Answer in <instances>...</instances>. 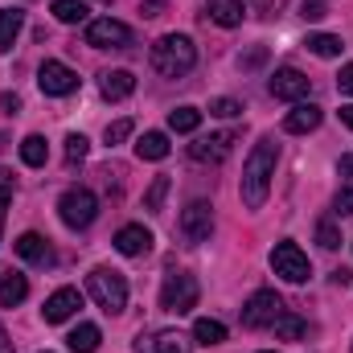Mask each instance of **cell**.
Segmentation results:
<instances>
[{
	"instance_id": "obj_23",
	"label": "cell",
	"mask_w": 353,
	"mask_h": 353,
	"mask_svg": "<svg viewBox=\"0 0 353 353\" xmlns=\"http://www.w3.org/2000/svg\"><path fill=\"white\" fill-rule=\"evenodd\" d=\"M99 341H103L99 325H79V329L66 337V345H70L74 353H94V350H99Z\"/></svg>"
},
{
	"instance_id": "obj_26",
	"label": "cell",
	"mask_w": 353,
	"mask_h": 353,
	"mask_svg": "<svg viewBox=\"0 0 353 353\" xmlns=\"http://www.w3.org/2000/svg\"><path fill=\"white\" fill-rule=\"evenodd\" d=\"M304 46H308L316 58H337V54L345 50V41H341V37H333V33H312Z\"/></svg>"
},
{
	"instance_id": "obj_39",
	"label": "cell",
	"mask_w": 353,
	"mask_h": 353,
	"mask_svg": "<svg viewBox=\"0 0 353 353\" xmlns=\"http://www.w3.org/2000/svg\"><path fill=\"white\" fill-rule=\"evenodd\" d=\"M165 8H169L165 0H140V12H144V17H161Z\"/></svg>"
},
{
	"instance_id": "obj_11",
	"label": "cell",
	"mask_w": 353,
	"mask_h": 353,
	"mask_svg": "<svg viewBox=\"0 0 353 353\" xmlns=\"http://www.w3.org/2000/svg\"><path fill=\"white\" fill-rule=\"evenodd\" d=\"M308 90H312V79L300 74L296 66H283V70L271 74V94L283 99V103H300V99H308Z\"/></svg>"
},
{
	"instance_id": "obj_15",
	"label": "cell",
	"mask_w": 353,
	"mask_h": 353,
	"mask_svg": "<svg viewBox=\"0 0 353 353\" xmlns=\"http://www.w3.org/2000/svg\"><path fill=\"white\" fill-rule=\"evenodd\" d=\"M115 251L128 255V259L148 255V251H152V230H144V226H123V230L115 234Z\"/></svg>"
},
{
	"instance_id": "obj_44",
	"label": "cell",
	"mask_w": 353,
	"mask_h": 353,
	"mask_svg": "<svg viewBox=\"0 0 353 353\" xmlns=\"http://www.w3.org/2000/svg\"><path fill=\"white\" fill-rule=\"evenodd\" d=\"M0 353H12V341H8V333H4V325H0Z\"/></svg>"
},
{
	"instance_id": "obj_13",
	"label": "cell",
	"mask_w": 353,
	"mask_h": 353,
	"mask_svg": "<svg viewBox=\"0 0 353 353\" xmlns=\"http://www.w3.org/2000/svg\"><path fill=\"white\" fill-rule=\"evenodd\" d=\"M79 308H83V292H79V288H58V292L46 300L41 316H46V325H62V321H70Z\"/></svg>"
},
{
	"instance_id": "obj_17",
	"label": "cell",
	"mask_w": 353,
	"mask_h": 353,
	"mask_svg": "<svg viewBox=\"0 0 353 353\" xmlns=\"http://www.w3.org/2000/svg\"><path fill=\"white\" fill-rule=\"evenodd\" d=\"M99 87H103V99L119 103V99H128V94L136 90V74H132V70H107Z\"/></svg>"
},
{
	"instance_id": "obj_2",
	"label": "cell",
	"mask_w": 353,
	"mask_h": 353,
	"mask_svg": "<svg viewBox=\"0 0 353 353\" xmlns=\"http://www.w3.org/2000/svg\"><path fill=\"white\" fill-rule=\"evenodd\" d=\"M148 62L157 74L165 79H185L193 66H197V46L185 37V33H165L152 50H148Z\"/></svg>"
},
{
	"instance_id": "obj_34",
	"label": "cell",
	"mask_w": 353,
	"mask_h": 353,
	"mask_svg": "<svg viewBox=\"0 0 353 353\" xmlns=\"http://www.w3.org/2000/svg\"><path fill=\"white\" fill-rule=\"evenodd\" d=\"M87 152H90L87 136H79V132H74V136H66V161H70V165H79Z\"/></svg>"
},
{
	"instance_id": "obj_42",
	"label": "cell",
	"mask_w": 353,
	"mask_h": 353,
	"mask_svg": "<svg viewBox=\"0 0 353 353\" xmlns=\"http://www.w3.org/2000/svg\"><path fill=\"white\" fill-rule=\"evenodd\" d=\"M337 173H341V176H350V181H353V157H341V165H337Z\"/></svg>"
},
{
	"instance_id": "obj_35",
	"label": "cell",
	"mask_w": 353,
	"mask_h": 353,
	"mask_svg": "<svg viewBox=\"0 0 353 353\" xmlns=\"http://www.w3.org/2000/svg\"><path fill=\"white\" fill-rule=\"evenodd\" d=\"M8 185H12V173H0V234H4V218H8Z\"/></svg>"
},
{
	"instance_id": "obj_9",
	"label": "cell",
	"mask_w": 353,
	"mask_h": 353,
	"mask_svg": "<svg viewBox=\"0 0 353 353\" xmlns=\"http://www.w3.org/2000/svg\"><path fill=\"white\" fill-rule=\"evenodd\" d=\"M210 230H214V205H210V201H189V205L181 210V234H185L189 243H205Z\"/></svg>"
},
{
	"instance_id": "obj_22",
	"label": "cell",
	"mask_w": 353,
	"mask_h": 353,
	"mask_svg": "<svg viewBox=\"0 0 353 353\" xmlns=\"http://www.w3.org/2000/svg\"><path fill=\"white\" fill-rule=\"evenodd\" d=\"M21 161H25L29 169H41V165L50 161V144H46V136H25V140H21Z\"/></svg>"
},
{
	"instance_id": "obj_32",
	"label": "cell",
	"mask_w": 353,
	"mask_h": 353,
	"mask_svg": "<svg viewBox=\"0 0 353 353\" xmlns=\"http://www.w3.org/2000/svg\"><path fill=\"white\" fill-rule=\"evenodd\" d=\"M316 243H321L325 251H337V247H341V230H337L329 218H321V226H316Z\"/></svg>"
},
{
	"instance_id": "obj_5",
	"label": "cell",
	"mask_w": 353,
	"mask_h": 353,
	"mask_svg": "<svg viewBox=\"0 0 353 353\" xmlns=\"http://www.w3.org/2000/svg\"><path fill=\"white\" fill-rule=\"evenodd\" d=\"M161 308L165 312H189V308H197V279L193 275H185V271H173V275H165V288H161Z\"/></svg>"
},
{
	"instance_id": "obj_18",
	"label": "cell",
	"mask_w": 353,
	"mask_h": 353,
	"mask_svg": "<svg viewBox=\"0 0 353 353\" xmlns=\"http://www.w3.org/2000/svg\"><path fill=\"white\" fill-rule=\"evenodd\" d=\"M205 8H210V21L222 29L243 25V0H205Z\"/></svg>"
},
{
	"instance_id": "obj_19",
	"label": "cell",
	"mask_w": 353,
	"mask_h": 353,
	"mask_svg": "<svg viewBox=\"0 0 353 353\" xmlns=\"http://www.w3.org/2000/svg\"><path fill=\"white\" fill-rule=\"evenodd\" d=\"M136 157L140 161H165L169 157V136L165 132H144L136 140Z\"/></svg>"
},
{
	"instance_id": "obj_28",
	"label": "cell",
	"mask_w": 353,
	"mask_h": 353,
	"mask_svg": "<svg viewBox=\"0 0 353 353\" xmlns=\"http://www.w3.org/2000/svg\"><path fill=\"white\" fill-rule=\"evenodd\" d=\"M87 4L83 0H54V17L62 21V25H83L87 21Z\"/></svg>"
},
{
	"instance_id": "obj_16",
	"label": "cell",
	"mask_w": 353,
	"mask_h": 353,
	"mask_svg": "<svg viewBox=\"0 0 353 353\" xmlns=\"http://www.w3.org/2000/svg\"><path fill=\"white\" fill-rule=\"evenodd\" d=\"M12 251L25 259V263H37V267H46V263H54V251H50V243L41 239V234H33V230H25L17 243H12Z\"/></svg>"
},
{
	"instance_id": "obj_20",
	"label": "cell",
	"mask_w": 353,
	"mask_h": 353,
	"mask_svg": "<svg viewBox=\"0 0 353 353\" xmlns=\"http://www.w3.org/2000/svg\"><path fill=\"white\" fill-rule=\"evenodd\" d=\"M25 29V12L21 8H0V54L17 46V33Z\"/></svg>"
},
{
	"instance_id": "obj_6",
	"label": "cell",
	"mask_w": 353,
	"mask_h": 353,
	"mask_svg": "<svg viewBox=\"0 0 353 353\" xmlns=\"http://www.w3.org/2000/svg\"><path fill=\"white\" fill-rule=\"evenodd\" d=\"M271 267H275V275H283L288 283H304V279L312 275L308 255H304L296 243H279V247L271 251Z\"/></svg>"
},
{
	"instance_id": "obj_40",
	"label": "cell",
	"mask_w": 353,
	"mask_h": 353,
	"mask_svg": "<svg viewBox=\"0 0 353 353\" xmlns=\"http://www.w3.org/2000/svg\"><path fill=\"white\" fill-rule=\"evenodd\" d=\"M337 214H353V189H341L337 193Z\"/></svg>"
},
{
	"instance_id": "obj_31",
	"label": "cell",
	"mask_w": 353,
	"mask_h": 353,
	"mask_svg": "<svg viewBox=\"0 0 353 353\" xmlns=\"http://www.w3.org/2000/svg\"><path fill=\"white\" fill-rule=\"evenodd\" d=\"M132 132H136V123H132V119H115V123H107V132H103V140H107V144L115 148V144H123V140H128Z\"/></svg>"
},
{
	"instance_id": "obj_24",
	"label": "cell",
	"mask_w": 353,
	"mask_h": 353,
	"mask_svg": "<svg viewBox=\"0 0 353 353\" xmlns=\"http://www.w3.org/2000/svg\"><path fill=\"white\" fill-rule=\"evenodd\" d=\"M193 341H201V345H222V341H226V325L201 316V321L193 325Z\"/></svg>"
},
{
	"instance_id": "obj_8",
	"label": "cell",
	"mask_w": 353,
	"mask_h": 353,
	"mask_svg": "<svg viewBox=\"0 0 353 353\" xmlns=\"http://www.w3.org/2000/svg\"><path fill=\"white\" fill-rule=\"evenodd\" d=\"M87 46H94V50H128V46H132V29H128L123 21H111V17L90 21L87 25Z\"/></svg>"
},
{
	"instance_id": "obj_7",
	"label": "cell",
	"mask_w": 353,
	"mask_h": 353,
	"mask_svg": "<svg viewBox=\"0 0 353 353\" xmlns=\"http://www.w3.org/2000/svg\"><path fill=\"white\" fill-rule=\"evenodd\" d=\"M279 312H283V300H279L271 288H263V292H255V296L243 304V325H247V329H267V325H275Z\"/></svg>"
},
{
	"instance_id": "obj_3",
	"label": "cell",
	"mask_w": 353,
	"mask_h": 353,
	"mask_svg": "<svg viewBox=\"0 0 353 353\" xmlns=\"http://www.w3.org/2000/svg\"><path fill=\"white\" fill-rule=\"evenodd\" d=\"M87 292L90 300L103 308V312H123L128 308V279L119 275V271H111V267H94L87 275Z\"/></svg>"
},
{
	"instance_id": "obj_37",
	"label": "cell",
	"mask_w": 353,
	"mask_h": 353,
	"mask_svg": "<svg viewBox=\"0 0 353 353\" xmlns=\"http://www.w3.org/2000/svg\"><path fill=\"white\" fill-rule=\"evenodd\" d=\"M337 87H341V94H353V62H350V66H341V74H337Z\"/></svg>"
},
{
	"instance_id": "obj_12",
	"label": "cell",
	"mask_w": 353,
	"mask_h": 353,
	"mask_svg": "<svg viewBox=\"0 0 353 353\" xmlns=\"http://www.w3.org/2000/svg\"><path fill=\"white\" fill-rule=\"evenodd\" d=\"M79 83L83 79L66 62H41V70H37V87L46 94H70V90H79Z\"/></svg>"
},
{
	"instance_id": "obj_38",
	"label": "cell",
	"mask_w": 353,
	"mask_h": 353,
	"mask_svg": "<svg viewBox=\"0 0 353 353\" xmlns=\"http://www.w3.org/2000/svg\"><path fill=\"white\" fill-rule=\"evenodd\" d=\"M0 111H4V115H17V111H21V99H17L12 90H8V94H0Z\"/></svg>"
},
{
	"instance_id": "obj_45",
	"label": "cell",
	"mask_w": 353,
	"mask_h": 353,
	"mask_svg": "<svg viewBox=\"0 0 353 353\" xmlns=\"http://www.w3.org/2000/svg\"><path fill=\"white\" fill-rule=\"evenodd\" d=\"M259 353H275V350H259Z\"/></svg>"
},
{
	"instance_id": "obj_25",
	"label": "cell",
	"mask_w": 353,
	"mask_h": 353,
	"mask_svg": "<svg viewBox=\"0 0 353 353\" xmlns=\"http://www.w3.org/2000/svg\"><path fill=\"white\" fill-rule=\"evenodd\" d=\"M169 128L181 132V136L197 132V128H201V111H197V107H176V111H169Z\"/></svg>"
},
{
	"instance_id": "obj_14",
	"label": "cell",
	"mask_w": 353,
	"mask_h": 353,
	"mask_svg": "<svg viewBox=\"0 0 353 353\" xmlns=\"http://www.w3.org/2000/svg\"><path fill=\"white\" fill-rule=\"evenodd\" d=\"M321 119H325V111H321L316 103H296V107L283 115V132H288V136H304V132H316Z\"/></svg>"
},
{
	"instance_id": "obj_21",
	"label": "cell",
	"mask_w": 353,
	"mask_h": 353,
	"mask_svg": "<svg viewBox=\"0 0 353 353\" xmlns=\"http://www.w3.org/2000/svg\"><path fill=\"white\" fill-rule=\"evenodd\" d=\"M25 296H29V279L17 275V271H8V275L0 279V304H4V308H17Z\"/></svg>"
},
{
	"instance_id": "obj_43",
	"label": "cell",
	"mask_w": 353,
	"mask_h": 353,
	"mask_svg": "<svg viewBox=\"0 0 353 353\" xmlns=\"http://www.w3.org/2000/svg\"><path fill=\"white\" fill-rule=\"evenodd\" d=\"M341 123L353 132V103H345V107H341Z\"/></svg>"
},
{
	"instance_id": "obj_36",
	"label": "cell",
	"mask_w": 353,
	"mask_h": 353,
	"mask_svg": "<svg viewBox=\"0 0 353 353\" xmlns=\"http://www.w3.org/2000/svg\"><path fill=\"white\" fill-rule=\"evenodd\" d=\"M325 8H329L325 0H304V4H300V12H304L308 21H321V17H325Z\"/></svg>"
},
{
	"instance_id": "obj_41",
	"label": "cell",
	"mask_w": 353,
	"mask_h": 353,
	"mask_svg": "<svg viewBox=\"0 0 353 353\" xmlns=\"http://www.w3.org/2000/svg\"><path fill=\"white\" fill-rule=\"evenodd\" d=\"M267 58V50H255V54H247V58H243V66H247V70H251V66H259V62H263Z\"/></svg>"
},
{
	"instance_id": "obj_29",
	"label": "cell",
	"mask_w": 353,
	"mask_h": 353,
	"mask_svg": "<svg viewBox=\"0 0 353 353\" xmlns=\"http://www.w3.org/2000/svg\"><path fill=\"white\" fill-rule=\"evenodd\" d=\"M157 353H193V345H189V337L165 329V333H157Z\"/></svg>"
},
{
	"instance_id": "obj_10",
	"label": "cell",
	"mask_w": 353,
	"mask_h": 353,
	"mask_svg": "<svg viewBox=\"0 0 353 353\" xmlns=\"http://www.w3.org/2000/svg\"><path fill=\"white\" fill-rule=\"evenodd\" d=\"M230 148H234V132H214V136L193 140V144H189V157H193L197 165H222V161L230 157Z\"/></svg>"
},
{
	"instance_id": "obj_1",
	"label": "cell",
	"mask_w": 353,
	"mask_h": 353,
	"mask_svg": "<svg viewBox=\"0 0 353 353\" xmlns=\"http://www.w3.org/2000/svg\"><path fill=\"white\" fill-rule=\"evenodd\" d=\"M275 161H279V144L263 136L243 165V205L247 210H263L267 193H271V176H275Z\"/></svg>"
},
{
	"instance_id": "obj_30",
	"label": "cell",
	"mask_w": 353,
	"mask_h": 353,
	"mask_svg": "<svg viewBox=\"0 0 353 353\" xmlns=\"http://www.w3.org/2000/svg\"><path fill=\"white\" fill-rule=\"evenodd\" d=\"M169 176H157L152 185H148V193H144V210H152V214H161V205H165V193H169Z\"/></svg>"
},
{
	"instance_id": "obj_33",
	"label": "cell",
	"mask_w": 353,
	"mask_h": 353,
	"mask_svg": "<svg viewBox=\"0 0 353 353\" xmlns=\"http://www.w3.org/2000/svg\"><path fill=\"white\" fill-rule=\"evenodd\" d=\"M210 115L234 119V115H243V103H239V99H214V103H210Z\"/></svg>"
},
{
	"instance_id": "obj_46",
	"label": "cell",
	"mask_w": 353,
	"mask_h": 353,
	"mask_svg": "<svg viewBox=\"0 0 353 353\" xmlns=\"http://www.w3.org/2000/svg\"><path fill=\"white\" fill-rule=\"evenodd\" d=\"M0 148H4V136H0Z\"/></svg>"
},
{
	"instance_id": "obj_27",
	"label": "cell",
	"mask_w": 353,
	"mask_h": 353,
	"mask_svg": "<svg viewBox=\"0 0 353 353\" xmlns=\"http://www.w3.org/2000/svg\"><path fill=\"white\" fill-rule=\"evenodd\" d=\"M271 329H275V337H279V341H300V337H304V329H308V325H304V321H300V316H292V312H279V316H275V325H271Z\"/></svg>"
},
{
	"instance_id": "obj_4",
	"label": "cell",
	"mask_w": 353,
	"mask_h": 353,
	"mask_svg": "<svg viewBox=\"0 0 353 353\" xmlns=\"http://www.w3.org/2000/svg\"><path fill=\"white\" fill-rule=\"evenodd\" d=\"M58 214H62V222L70 230H83V226L94 222V214H99V197L90 189H66L62 201H58Z\"/></svg>"
}]
</instances>
